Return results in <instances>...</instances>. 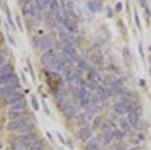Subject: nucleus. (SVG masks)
I'll use <instances>...</instances> for the list:
<instances>
[{"label": "nucleus", "mask_w": 151, "mask_h": 150, "mask_svg": "<svg viewBox=\"0 0 151 150\" xmlns=\"http://www.w3.org/2000/svg\"><path fill=\"white\" fill-rule=\"evenodd\" d=\"M123 56H124V58L126 60H128V62H130L131 61V52H130L129 48L128 47H124V49H123Z\"/></svg>", "instance_id": "obj_37"}, {"label": "nucleus", "mask_w": 151, "mask_h": 150, "mask_svg": "<svg viewBox=\"0 0 151 150\" xmlns=\"http://www.w3.org/2000/svg\"><path fill=\"white\" fill-rule=\"evenodd\" d=\"M64 73H65V77H66V79H67V81L70 83V84H72V83L75 81V79H76L75 78V73L73 72L72 68L67 66V68L65 69Z\"/></svg>", "instance_id": "obj_19"}, {"label": "nucleus", "mask_w": 151, "mask_h": 150, "mask_svg": "<svg viewBox=\"0 0 151 150\" xmlns=\"http://www.w3.org/2000/svg\"><path fill=\"white\" fill-rule=\"evenodd\" d=\"M88 77H89V80L93 81V82H95V83L101 82L102 79H103V77L101 76V74L98 71H94V72H92V73H89Z\"/></svg>", "instance_id": "obj_20"}, {"label": "nucleus", "mask_w": 151, "mask_h": 150, "mask_svg": "<svg viewBox=\"0 0 151 150\" xmlns=\"http://www.w3.org/2000/svg\"><path fill=\"white\" fill-rule=\"evenodd\" d=\"M149 51H150V53H151V45L149 46Z\"/></svg>", "instance_id": "obj_63"}, {"label": "nucleus", "mask_w": 151, "mask_h": 150, "mask_svg": "<svg viewBox=\"0 0 151 150\" xmlns=\"http://www.w3.org/2000/svg\"><path fill=\"white\" fill-rule=\"evenodd\" d=\"M97 94H98V96L100 97V99H107L110 96L108 89H107V88L102 87V86H99V87H98Z\"/></svg>", "instance_id": "obj_24"}, {"label": "nucleus", "mask_w": 151, "mask_h": 150, "mask_svg": "<svg viewBox=\"0 0 151 150\" xmlns=\"http://www.w3.org/2000/svg\"><path fill=\"white\" fill-rule=\"evenodd\" d=\"M115 149L116 150H128L127 146H126L125 144H118V145H116Z\"/></svg>", "instance_id": "obj_46"}, {"label": "nucleus", "mask_w": 151, "mask_h": 150, "mask_svg": "<svg viewBox=\"0 0 151 150\" xmlns=\"http://www.w3.org/2000/svg\"><path fill=\"white\" fill-rule=\"evenodd\" d=\"M112 15H113V13L110 12V8L108 7V16H109V17H112Z\"/></svg>", "instance_id": "obj_58"}, {"label": "nucleus", "mask_w": 151, "mask_h": 150, "mask_svg": "<svg viewBox=\"0 0 151 150\" xmlns=\"http://www.w3.org/2000/svg\"><path fill=\"white\" fill-rule=\"evenodd\" d=\"M31 104H32L34 111H38L40 110V104H38V101L35 97V95L31 94Z\"/></svg>", "instance_id": "obj_38"}, {"label": "nucleus", "mask_w": 151, "mask_h": 150, "mask_svg": "<svg viewBox=\"0 0 151 150\" xmlns=\"http://www.w3.org/2000/svg\"><path fill=\"white\" fill-rule=\"evenodd\" d=\"M127 119H128V123L130 124V126H133V127H136L139 122V117L133 112V111L128 113Z\"/></svg>", "instance_id": "obj_18"}, {"label": "nucleus", "mask_w": 151, "mask_h": 150, "mask_svg": "<svg viewBox=\"0 0 151 150\" xmlns=\"http://www.w3.org/2000/svg\"><path fill=\"white\" fill-rule=\"evenodd\" d=\"M114 136H115L116 139L121 140L126 136V133L123 130H121V129H116V130L114 131Z\"/></svg>", "instance_id": "obj_35"}, {"label": "nucleus", "mask_w": 151, "mask_h": 150, "mask_svg": "<svg viewBox=\"0 0 151 150\" xmlns=\"http://www.w3.org/2000/svg\"><path fill=\"white\" fill-rule=\"evenodd\" d=\"M44 21L49 28H56V19H54V15L50 11L44 14Z\"/></svg>", "instance_id": "obj_14"}, {"label": "nucleus", "mask_w": 151, "mask_h": 150, "mask_svg": "<svg viewBox=\"0 0 151 150\" xmlns=\"http://www.w3.org/2000/svg\"><path fill=\"white\" fill-rule=\"evenodd\" d=\"M4 7H5V11H6V13H7V19H8V22L10 24V26H12L13 29H15L14 22H13L12 17H11L10 9H9V7H8V4H7V3H4Z\"/></svg>", "instance_id": "obj_31"}, {"label": "nucleus", "mask_w": 151, "mask_h": 150, "mask_svg": "<svg viewBox=\"0 0 151 150\" xmlns=\"http://www.w3.org/2000/svg\"><path fill=\"white\" fill-rule=\"evenodd\" d=\"M98 87H99L98 83H95L90 80H88V82H87V88H89L90 90H97Z\"/></svg>", "instance_id": "obj_39"}, {"label": "nucleus", "mask_w": 151, "mask_h": 150, "mask_svg": "<svg viewBox=\"0 0 151 150\" xmlns=\"http://www.w3.org/2000/svg\"><path fill=\"white\" fill-rule=\"evenodd\" d=\"M7 37H8V40H9V42H10V43H11V44H12V45H15V41L13 40V38L11 37V35H10V34L8 33V31H7Z\"/></svg>", "instance_id": "obj_50"}, {"label": "nucleus", "mask_w": 151, "mask_h": 150, "mask_svg": "<svg viewBox=\"0 0 151 150\" xmlns=\"http://www.w3.org/2000/svg\"><path fill=\"white\" fill-rule=\"evenodd\" d=\"M54 41L50 37H49V36H43V37L38 39L37 46H40V49L49 51V50H50V48L52 47V45H54Z\"/></svg>", "instance_id": "obj_7"}, {"label": "nucleus", "mask_w": 151, "mask_h": 150, "mask_svg": "<svg viewBox=\"0 0 151 150\" xmlns=\"http://www.w3.org/2000/svg\"><path fill=\"white\" fill-rule=\"evenodd\" d=\"M21 78H22V80H23V83L24 84H27V79H26V77H25V74L23 73V72L21 71Z\"/></svg>", "instance_id": "obj_52"}, {"label": "nucleus", "mask_w": 151, "mask_h": 150, "mask_svg": "<svg viewBox=\"0 0 151 150\" xmlns=\"http://www.w3.org/2000/svg\"><path fill=\"white\" fill-rule=\"evenodd\" d=\"M114 138H115V136H114L113 131L104 132V134H103V142H104L105 144H110V143L113 141Z\"/></svg>", "instance_id": "obj_21"}, {"label": "nucleus", "mask_w": 151, "mask_h": 150, "mask_svg": "<svg viewBox=\"0 0 151 150\" xmlns=\"http://www.w3.org/2000/svg\"><path fill=\"white\" fill-rule=\"evenodd\" d=\"M45 147V142L43 139H37L35 140L30 146L26 150H44Z\"/></svg>", "instance_id": "obj_15"}, {"label": "nucleus", "mask_w": 151, "mask_h": 150, "mask_svg": "<svg viewBox=\"0 0 151 150\" xmlns=\"http://www.w3.org/2000/svg\"><path fill=\"white\" fill-rule=\"evenodd\" d=\"M138 49H139V53H140V55H141V58H142V59H144V57H145V55H144V52H143L142 44H139V46H138Z\"/></svg>", "instance_id": "obj_48"}, {"label": "nucleus", "mask_w": 151, "mask_h": 150, "mask_svg": "<svg viewBox=\"0 0 151 150\" xmlns=\"http://www.w3.org/2000/svg\"><path fill=\"white\" fill-rule=\"evenodd\" d=\"M120 125H121V127H122V129L124 132H129L130 130H131V126H130V124L127 121H122L120 123Z\"/></svg>", "instance_id": "obj_42"}, {"label": "nucleus", "mask_w": 151, "mask_h": 150, "mask_svg": "<svg viewBox=\"0 0 151 150\" xmlns=\"http://www.w3.org/2000/svg\"><path fill=\"white\" fill-rule=\"evenodd\" d=\"M87 88H85V87H80L79 88V90H78V99H82L83 97L86 95L87 94Z\"/></svg>", "instance_id": "obj_43"}, {"label": "nucleus", "mask_w": 151, "mask_h": 150, "mask_svg": "<svg viewBox=\"0 0 151 150\" xmlns=\"http://www.w3.org/2000/svg\"><path fill=\"white\" fill-rule=\"evenodd\" d=\"M139 82H140V85L141 86L145 85V80H144V79H140V80H139Z\"/></svg>", "instance_id": "obj_57"}, {"label": "nucleus", "mask_w": 151, "mask_h": 150, "mask_svg": "<svg viewBox=\"0 0 151 150\" xmlns=\"http://www.w3.org/2000/svg\"><path fill=\"white\" fill-rule=\"evenodd\" d=\"M63 113H64V116H65L68 120H72L77 116L78 111L77 109H76V106H73V104H65L63 106Z\"/></svg>", "instance_id": "obj_6"}, {"label": "nucleus", "mask_w": 151, "mask_h": 150, "mask_svg": "<svg viewBox=\"0 0 151 150\" xmlns=\"http://www.w3.org/2000/svg\"><path fill=\"white\" fill-rule=\"evenodd\" d=\"M91 99H92V96H91V94L90 92H87L86 95L83 97L82 99H80V104H81V106H83V108H88L89 104H91Z\"/></svg>", "instance_id": "obj_25"}, {"label": "nucleus", "mask_w": 151, "mask_h": 150, "mask_svg": "<svg viewBox=\"0 0 151 150\" xmlns=\"http://www.w3.org/2000/svg\"><path fill=\"white\" fill-rule=\"evenodd\" d=\"M79 136H80V139L83 141V142H87V141H89L91 139V137H92V130H91L88 126L84 127V128H82L81 130H80Z\"/></svg>", "instance_id": "obj_8"}, {"label": "nucleus", "mask_w": 151, "mask_h": 150, "mask_svg": "<svg viewBox=\"0 0 151 150\" xmlns=\"http://www.w3.org/2000/svg\"><path fill=\"white\" fill-rule=\"evenodd\" d=\"M130 142H131L132 144H139V140H134V139H131V140H130Z\"/></svg>", "instance_id": "obj_56"}, {"label": "nucleus", "mask_w": 151, "mask_h": 150, "mask_svg": "<svg viewBox=\"0 0 151 150\" xmlns=\"http://www.w3.org/2000/svg\"><path fill=\"white\" fill-rule=\"evenodd\" d=\"M102 81H103V84H104V85L111 87L112 84H113V82H114V79L112 78L111 76H109V75H106V76L103 77Z\"/></svg>", "instance_id": "obj_33"}, {"label": "nucleus", "mask_w": 151, "mask_h": 150, "mask_svg": "<svg viewBox=\"0 0 151 150\" xmlns=\"http://www.w3.org/2000/svg\"><path fill=\"white\" fill-rule=\"evenodd\" d=\"M35 129V126H34L33 123L29 122L28 124H26L25 126L22 127L21 129L19 130V133L20 134H28V133H31L33 132V130Z\"/></svg>", "instance_id": "obj_22"}, {"label": "nucleus", "mask_w": 151, "mask_h": 150, "mask_svg": "<svg viewBox=\"0 0 151 150\" xmlns=\"http://www.w3.org/2000/svg\"><path fill=\"white\" fill-rule=\"evenodd\" d=\"M122 8H123V4H122V2H118V3H116V6H115V9L116 11H121L122 10Z\"/></svg>", "instance_id": "obj_47"}, {"label": "nucleus", "mask_w": 151, "mask_h": 150, "mask_svg": "<svg viewBox=\"0 0 151 150\" xmlns=\"http://www.w3.org/2000/svg\"><path fill=\"white\" fill-rule=\"evenodd\" d=\"M5 60H6L5 56H4V55H0V66H3L4 65V63H5Z\"/></svg>", "instance_id": "obj_49"}, {"label": "nucleus", "mask_w": 151, "mask_h": 150, "mask_svg": "<svg viewBox=\"0 0 151 150\" xmlns=\"http://www.w3.org/2000/svg\"><path fill=\"white\" fill-rule=\"evenodd\" d=\"M130 150H140V147H136V148H132Z\"/></svg>", "instance_id": "obj_59"}, {"label": "nucleus", "mask_w": 151, "mask_h": 150, "mask_svg": "<svg viewBox=\"0 0 151 150\" xmlns=\"http://www.w3.org/2000/svg\"><path fill=\"white\" fill-rule=\"evenodd\" d=\"M138 139H139V141L145 140V135H144L143 133H139V134H138Z\"/></svg>", "instance_id": "obj_51"}, {"label": "nucleus", "mask_w": 151, "mask_h": 150, "mask_svg": "<svg viewBox=\"0 0 151 150\" xmlns=\"http://www.w3.org/2000/svg\"><path fill=\"white\" fill-rule=\"evenodd\" d=\"M134 19H135V22H136L137 28H138L139 31H141V22H140V19H139V14L137 10H134Z\"/></svg>", "instance_id": "obj_40"}, {"label": "nucleus", "mask_w": 151, "mask_h": 150, "mask_svg": "<svg viewBox=\"0 0 151 150\" xmlns=\"http://www.w3.org/2000/svg\"><path fill=\"white\" fill-rule=\"evenodd\" d=\"M20 84L18 82L16 83H10V84L3 85L2 87H0V95H7L9 94H12L14 91H18V89H20Z\"/></svg>", "instance_id": "obj_4"}, {"label": "nucleus", "mask_w": 151, "mask_h": 150, "mask_svg": "<svg viewBox=\"0 0 151 150\" xmlns=\"http://www.w3.org/2000/svg\"><path fill=\"white\" fill-rule=\"evenodd\" d=\"M56 135H58V137H59V139L61 142H63V143H66V140L64 139V137L61 136V133H56Z\"/></svg>", "instance_id": "obj_53"}, {"label": "nucleus", "mask_w": 151, "mask_h": 150, "mask_svg": "<svg viewBox=\"0 0 151 150\" xmlns=\"http://www.w3.org/2000/svg\"><path fill=\"white\" fill-rule=\"evenodd\" d=\"M49 8H50V12H52V14H54V13L58 12L59 10H61V8H59V4L58 1H50Z\"/></svg>", "instance_id": "obj_30"}, {"label": "nucleus", "mask_w": 151, "mask_h": 150, "mask_svg": "<svg viewBox=\"0 0 151 150\" xmlns=\"http://www.w3.org/2000/svg\"><path fill=\"white\" fill-rule=\"evenodd\" d=\"M0 55H3V51L2 50H0Z\"/></svg>", "instance_id": "obj_62"}, {"label": "nucleus", "mask_w": 151, "mask_h": 150, "mask_svg": "<svg viewBox=\"0 0 151 150\" xmlns=\"http://www.w3.org/2000/svg\"><path fill=\"white\" fill-rule=\"evenodd\" d=\"M103 123V120H102V117L101 116H96L95 118L93 119V123H92V128L94 130H97L98 128H100L101 125Z\"/></svg>", "instance_id": "obj_29"}, {"label": "nucleus", "mask_w": 151, "mask_h": 150, "mask_svg": "<svg viewBox=\"0 0 151 150\" xmlns=\"http://www.w3.org/2000/svg\"><path fill=\"white\" fill-rule=\"evenodd\" d=\"M118 26H119V29H120L121 33L123 34V36H127V34H128L127 28L125 26V24L123 22L122 19H119V20H118Z\"/></svg>", "instance_id": "obj_36"}, {"label": "nucleus", "mask_w": 151, "mask_h": 150, "mask_svg": "<svg viewBox=\"0 0 151 150\" xmlns=\"http://www.w3.org/2000/svg\"><path fill=\"white\" fill-rule=\"evenodd\" d=\"M7 115H8V119L11 120V121H15V120H18L20 118L24 117L22 112H16V111H11V110L9 111Z\"/></svg>", "instance_id": "obj_23"}, {"label": "nucleus", "mask_w": 151, "mask_h": 150, "mask_svg": "<svg viewBox=\"0 0 151 150\" xmlns=\"http://www.w3.org/2000/svg\"><path fill=\"white\" fill-rule=\"evenodd\" d=\"M42 103H43V106H44V111H45V112H47V115H50V112H49V108H47V104H44V101H42Z\"/></svg>", "instance_id": "obj_55"}, {"label": "nucleus", "mask_w": 151, "mask_h": 150, "mask_svg": "<svg viewBox=\"0 0 151 150\" xmlns=\"http://www.w3.org/2000/svg\"><path fill=\"white\" fill-rule=\"evenodd\" d=\"M14 72V66L11 64H5L0 67V73L6 74V73H13Z\"/></svg>", "instance_id": "obj_27"}, {"label": "nucleus", "mask_w": 151, "mask_h": 150, "mask_svg": "<svg viewBox=\"0 0 151 150\" xmlns=\"http://www.w3.org/2000/svg\"><path fill=\"white\" fill-rule=\"evenodd\" d=\"M59 40L61 41V43L65 44V46H74V44H73L72 39H71L70 35L66 33L63 29H59Z\"/></svg>", "instance_id": "obj_9"}, {"label": "nucleus", "mask_w": 151, "mask_h": 150, "mask_svg": "<svg viewBox=\"0 0 151 150\" xmlns=\"http://www.w3.org/2000/svg\"><path fill=\"white\" fill-rule=\"evenodd\" d=\"M91 60H92V62L95 65H102V63H103L102 56H101L100 54H97V53H94L91 55Z\"/></svg>", "instance_id": "obj_28"}, {"label": "nucleus", "mask_w": 151, "mask_h": 150, "mask_svg": "<svg viewBox=\"0 0 151 150\" xmlns=\"http://www.w3.org/2000/svg\"><path fill=\"white\" fill-rule=\"evenodd\" d=\"M120 94L123 96V99H131V97H133V92H132V90L130 89H125V88H123L122 90L120 91Z\"/></svg>", "instance_id": "obj_32"}, {"label": "nucleus", "mask_w": 151, "mask_h": 150, "mask_svg": "<svg viewBox=\"0 0 151 150\" xmlns=\"http://www.w3.org/2000/svg\"><path fill=\"white\" fill-rule=\"evenodd\" d=\"M2 147H3V144H2V142H1V141H0V149H1Z\"/></svg>", "instance_id": "obj_60"}, {"label": "nucleus", "mask_w": 151, "mask_h": 150, "mask_svg": "<svg viewBox=\"0 0 151 150\" xmlns=\"http://www.w3.org/2000/svg\"><path fill=\"white\" fill-rule=\"evenodd\" d=\"M133 112H134L135 114H136V115L138 116L139 118H140V116L143 115V109H142V106H134Z\"/></svg>", "instance_id": "obj_44"}, {"label": "nucleus", "mask_w": 151, "mask_h": 150, "mask_svg": "<svg viewBox=\"0 0 151 150\" xmlns=\"http://www.w3.org/2000/svg\"><path fill=\"white\" fill-rule=\"evenodd\" d=\"M30 122V120L28 119L27 117H22L18 120H15V121H10L6 125V129L7 131H16V130H20L23 126H25L26 124Z\"/></svg>", "instance_id": "obj_2"}, {"label": "nucleus", "mask_w": 151, "mask_h": 150, "mask_svg": "<svg viewBox=\"0 0 151 150\" xmlns=\"http://www.w3.org/2000/svg\"><path fill=\"white\" fill-rule=\"evenodd\" d=\"M78 125L81 126L82 128L88 126V118H87L86 114H80L79 117H78Z\"/></svg>", "instance_id": "obj_26"}, {"label": "nucleus", "mask_w": 151, "mask_h": 150, "mask_svg": "<svg viewBox=\"0 0 151 150\" xmlns=\"http://www.w3.org/2000/svg\"><path fill=\"white\" fill-rule=\"evenodd\" d=\"M59 58L56 55L52 49L45 51L40 57V62L47 69H56Z\"/></svg>", "instance_id": "obj_1"}, {"label": "nucleus", "mask_w": 151, "mask_h": 150, "mask_svg": "<svg viewBox=\"0 0 151 150\" xmlns=\"http://www.w3.org/2000/svg\"><path fill=\"white\" fill-rule=\"evenodd\" d=\"M22 99H24V95L21 91H14L12 94H9L4 96V101L6 104H11V106L18 103V101H22Z\"/></svg>", "instance_id": "obj_3"}, {"label": "nucleus", "mask_w": 151, "mask_h": 150, "mask_svg": "<svg viewBox=\"0 0 151 150\" xmlns=\"http://www.w3.org/2000/svg\"><path fill=\"white\" fill-rule=\"evenodd\" d=\"M147 123H146V121H142V120H139L138 124H137V126L135 127L136 129H139V130H144V129L147 128Z\"/></svg>", "instance_id": "obj_41"}, {"label": "nucleus", "mask_w": 151, "mask_h": 150, "mask_svg": "<svg viewBox=\"0 0 151 150\" xmlns=\"http://www.w3.org/2000/svg\"><path fill=\"white\" fill-rule=\"evenodd\" d=\"M68 147H70L71 149H74L75 148V147H74V143H73V141L71 140V139L68 140Z\"/></svg>", "instance_id": "obj_54"}, {"label": "nucleus", "mask_w": 151, "mask_h": 150, "mask_svg": "<svg viewBox=\"0 0 151 150\" xmlns=\"http://www.w3.org/2000/svg\"><path fill=\"white\" fill-rule=\"evenodd\" d=\"M1 22H2V21H1V17H0V24H1Z\"/></svg>", "instance_id": "obj_64"}, {"label": "nucleus", "mask_w": 151, "mask_h": 150, "mask_svg": "<svg viewBox=\"0 0 151 150\" xmlns=\"http://www.w3.org/2000/svg\"><path fill=\"white\" fill-rule=\"evenodd\" d=\"M113 110L117 115H124L127 113V104L124 101H119L113 106Z\"/></svg>", "instance_id": "obj_11"}, {"label": "nucleus", "mask_w": 151, "mask_h": 150, "mask_svg": "<svg viewBox=\"0 0 151 150\" xmlns=\"http://www.w3.org/2000/svg\"><path fill=\"white\" fill-rule=\"evenodd\" d=\"M87 6L92 12H99L103 9V5L100 2H96V1H88L87 2Z\"/></svg>", "instance_id": "obj_16"}, {"label": "nucleus", "mask_w": 151, "mask_h": 150, "mask_svg": "<svg viewBox=\"0 0 151 150\" xmlns=\"http://www.w3.org/2000/svg\"><path fill=\"white\" fill-rule=\"evenodd\" d=\"M61 24H63L70 33H76V31H77V26H76V24L71 19L64 17L63 21H61Z\"/></svg>", "instance_id": "obj_12"}, {"label": "nucleus", "mask_w": 151, "mask_h": 150, "mask_svg": "<svg viewBox=\"0 0 151 150\" xmlns=\"http://www.w3.org/2000/svg\"><path fill=\"white\" fill-rule=\"evenodd\" d=\"M26 64H27V67H28V70H29V73H30V76L32 78L33 81H35L36 77H35V73H34V70H33V67H32V64H31L30 60L28 58L26 59Z\"/></svg>", "instance_id": "obj_34"}, {"label": "nucleus", "mask_w": 151, "mask_h": 150, "mask_svg": "<svg viewBox=\"0 0 151 150\" xmlns=\"http://www.w3.org/2000/svg\"><path fill=\"white\" fill-rule=\"evenodd\" d=\"M149 62H150V65H151V57L149 58ZM150 73H151V67H150Z\"/></svg>", "instance_id": "obj_61"}, {"label": "nucleus", "mask_w": 151, "mask_h": 150, "mask_svg": "<svg viewBox=\"0 0 151 150\" xmlns=\"http://www.w3.org/2000/svg\"><path fill=\"white\" fill-rule=\"evenodd\" d=\"M18 82L17 75L13 72V73H6L0 75V84H10V83H16Z\"/></svg>", "instance_id": "obj_5"}, {"label": "nucleus", "mask_w": 151, "mask_h": 150, "mask_svg": "<svg viewBox=\"0 0 151 150\" xmlns=\"http://www.w3.org/2000/svg\"><path fill=\"white\" fill-rule=\"evenodd\" d=\"M99 144H100V139L98 137L92 138L88 141L85 149L86 150H99Z\"/></svg>", "instance_id": "obj_13"}, {"label": "nucleus", "mask_w": 151, "mask_h": 150, "mask_svg": "<svg viewBox=\"0 0 151 150\" xmlns=\"http://www.w3.org/2000/svg\"><path fill=\"white\" fill-rule=\"evenodd\" d=\"M67 95H68V92L66 91L65 89H61L56 92V104H58L59 108L64 106V104H65V101H66V99H67Z\"/></svg>", "instance_id": "obj_10"}, {"label": "nucleus", "mask_w": 151, "mask_h": 150, "mask_svg": "<svg viewBox=\"0 0 151 150\" xmlns=\"http://www.w3.org/2000/svg\"><path fill=\"white\" fill-rule=\"evenodd\" d=\"M26 108H27L26 101H25V99H22V101H18V103L12 104V106H10V110L16 111V112H22V111H24Z\"/></svg>", "instance_id": "obj_17"}, {"label": "nucleus", "mask_w": 151, "mask_h": 150, "mask_svg": "<svg viewBox=\"0 0 151 150\" xmlns=\"http://www.w3.org/2000/svg\"><path fill=\"white\" fill-rule=\"evenodd\" d=\"M16 22H17V26H18V28H19L20 31H23V26H22V22H21V19H20L19 15H16Z\"/></svg>", "instance_id": "obj_45"}]
</instances>
